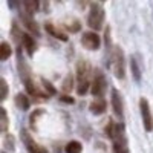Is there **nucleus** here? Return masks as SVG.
<instances>
[{
    "mask_svg": "<svg viewBox=\"0 0 153 153\" xmlns=\"http://www.w3.org/2000/svg\"><path fill=\"white\" fill-rule=\"evenodd\" d=\"M89 74H91V66L87 61H78L76 65V80H78V86H76V94L78 95H84L89 89Z\"/></svg>",
    "mask_w": 153,
    "mask_h": 153,
    "instance_id": "f257e3e1",
    "label": "nucleus"
},
{
    "mask_svg": "<svg viewBox=\"0 0 153 153\" xmlns=\"http://www.w3.org/2000/svg\"><path fill=\"white\" fill-rule=\"evenodd\" d=\"M104 22V9L98 3H92L91 5V11H89V17H87V23L92 29H100L103 26Z\"/></svg>",
    "mask_w": 153,
    "mask_h": 153,
    "instance_id": "f03ea898",
    "label": "nucleus"
},
{
    "mask_svg": "<svg viewBox=\"0 0 153 153\" xmlns=\"http://www.w3.org/2000/svg\"><path fill=\"white\" fill-rule=\"evenodd\" d=\"M106 91V80H104V75L101 71H97L95 75H94V80H92V84H91V92L94 97H98L101 98Z\"/></svg>",
    "mask_w": 153,
    "mask_h": 153,
    "instance_id": "7ed1b4c3",
    "label": "nucleus"
},
{
    "mask_svg": "<svg viewBox=\"0 0 153 153\" xmlns=\"http://www.w3.org/2000/svg\"><path fill=\"white\" fill-rule=\"evenodd\" d=\"M113 72L117 78H124V55L118 46L113 49Z\"/></svg>",
    "mask_w": 153,
    "mask_h": 153,
    "instance_id": "20e7f679",
    "label": "nucleus"
},
{
    "mask_svg": "<svg viewBox=\"0 0 153 153\" xmlns=\"http://www.w3.org/2000/svg\"><path fill=\"white\" fill-rule=\"evenodd\" d=\"M100 43H101V40H100L98 34H95V32H86L81 37V45L84 48H87V49H91V51L98 49L100 48Z\"/></svg>",
    "mask_w": 153,
    "mask_h": 153,
    "instance_id": "39448f33",
    "label": "nucleus"
},
{
    "mask_svg": "<svg viewBox=\"0 0 153 153\" xmlns=\"http://www.w3.org/2000/svg\"><path fill=\"white\" fill-rule=\"evenodd\" d=\"M139 107H141V115H143V123H144V127L146 130H152V115H150V107H149V103L146 98H141L139 101Z\"/></svg>",
    "mask_w": 153,
    "mask_h": 153,
    "instance_id": "423d86ee",
    "label": "nucleus"
},
{
    "mask_svg": "<svg viewBox=\"0 0 153 153\" xmlns=\"http://www.w3.org/2000/svg\"><path fill=\"white\" fill-rule=\"evenodd\" d=\"M22 138H23V141L26 143L29 153H48V150H46L45 147H42V146H38L37 143H34L26 132H23V133H22Z\"/></svg>",
    "mask_w": 153,
    "mask_h": 153,
    "instance_id": "0eeeda50",
    "label": "nucleus"
},
{
    "mask_svg": "<svg viewBox=\"0 0 153 153\" xmlns=\"http://www.w3.org/2000/svg\"><path fill=\"white\" fill-rule=\"evenodd\" d=\"M112 107L115 110V115L118 118H121L123 117V103H121V97H120L118 91L112 92Z\"/></svg>",
    "mask_w": 153,
    "mask_h": 153,
    "instance_id": "6e6552de",
    "label": "nucleus"
},
{
    "mask_svg": "<svg viewBox=\"0 0 153 153\" xmlns=\"http://www.w3.org/2000/svg\"><path fill=\"white\" fill-rule=\"evenodd\" d=\"M106 107H107V104H106V101H104L103 98H95V100L92 101V104H91V110H92V113H95V115L104 113V112H106Z\"/></svg>",
    "mask_w": 153,
    "mask_h": 153,
    "instance_id": "1a4fd4ad",
    "label": "nucleus"
},
{
    "mask_svg": "<svg viewBox=\"0 0 153 153\" xmlns=\"http://www.w3.org/2000/svg\"><path fill=\"white\" fill-rule=\"evenodd\" d=\"M45 29H46L51 35H54L55 38H58V40H61V42H66V40H68V35H66L65 32H61L60 29H57L52 23H46V25H45Z\"/></svg>",
    "mask_w": 153,
    "mask_h": 153,
    "instance_id": "9d476101",
    "label": "nucleus"
},
{
    "mask_svg": "<svg viewBox=\"0 0 153 153\" xmlns=\"http://www.w3.org/2000/svg\"><path fill=\"white\" fill-rule=\"evenodd\" d=\"M22 42L25 45V49L28 51V54L32 55L34 51H35V42H34V38L29 34H22Z\"/></svg>",
    "mask_w": 153,
    "mask_h": 153,
    "instance_id": "9b49d317",
    "label": "nucleus"
},
{
    "mask_svg": "<svg viewBox=\"0 0 153 153\" xmlns=\"http://www.w3.org/2000/svg\"><path fill=\"white\" fill-rule=\"evenodd\" d=\"M23 5H25V11L28 12V16L35 14L37 9H38V2L37 0H25Z\"/></svg>",
    "mask_w": 153,
    "mask_h": 153,
    "instance_id": "f8f14e48",
    "label": "nucleus"
},
{
    "mask_svg": "<svg viewBox=\"0 0 153 153\" xmlns=\"http://www.w3.org/2000/svg\"><path fill=\"white\" fill-rule=\"evenodd\" d=\"M11 54H12L11 46H9L6 42H3L2 45H0V60H2V61L8 60V58L11 57Z\"/></svg>",
    "mask_w": 153,
    "mask_h": 153,
    "instance_id": "ddd939ff",
    "label": "nucleus"
},
{
    "mask_svg": "<svg viewBox=\"0 0 153 153\" xmlns=\"http://www.w3.org/2000/svg\"><path fill=\"white\" fill-rule=\"evenodd\" d=\"M16 104L19 106V109L26 110V109L29 107V100H28V97H26V95L19 94V95L16 97Z\"/></svg>",
    "mask_w": 153,
    "mask_h": 153,
    "instance_id": "4468645a",
    "label": "nucleus"
},
{
    "mask_svg": "<svg viewBox=\"0 0 153 153\" xmlns=\"http://www.w3.org/2000/svg\"><path fill=\"white\" fill-rule=\"evenodd\" d=\"M83 147L78 141H71L68 146H66V153H81Z\"/></svg>",
    "mask_w": 153,
    "mask_h": 153,
    "instance_id": "2eb2a0df",
    "label": "nucleus"
},
{
    "mask_svg": "<svg viewBox=\"0 0 153 153\" xmlns=\"http://www.w3.org/2000/svg\"><path fill=\"white\" fill-rule=\"evenodd\" d=\"M23 23H25V26H26L29 31H32L34 34H38V26L31 20L29 16H23Z\"/></svg>",
    "mask_w": 153,
    "mask_h": 153,
    "instance_id": "dca6fc26",
    "label": "nucleus"
},
{
    "mask_svg": "<svg viewBox=\"0 0 153 153\" xmlns=\"http://www.w3.org/2000/svg\"><path fill=\"white\" fill-rule=\"evenodd\" d=\"M6 95H8V84L5 81V78H0V100H6Z\"/></svg>",
    "mask_w": 153,
    "mask_h": 153,
    "instance_id": "f3484780",
    "label": "nucleus"
},
{
    "mask_svg": "<svg viewBox=\"0 0 153 153\" xmlns=\"http://www.w3.org/2000/svg\"><path fill=\"white\" fill-rule=\"evenodd\" d=\"M130 63H132V72H133V78H135V80H139V78H141V72H139V68H138V61L135 60V57H132Z\"/></svg>",
    "mask_w": 153,
    "mask_h": 153,
    "instance_id": "a211bd4d",
    "label": "nucleus"
},
{
    "mask_svg": "<svg viewBox=\"0 0 153 153\" xmlns=\"http://www.w3.org/2000/svg\"><path fill=\"white\" fill-rule=\"evenodd\" d=\"M80 28H81V25H80L78 20H74V22H71V23L68 25V29H69L71 32H78Z\"/></svg>",
    "mask_w": 153,
    "mask_h": 153,
    "instance_id": "6ab92c4d",
    "label": "nucleus"
},
{
    "mask_svg": "<svg viewBox=\"0 0 153 153\" xmlns=\"http://www.w3.org/2000/svg\"><path fill=\"white\" fill-rule=\"evenodd\" d=\"M0 117H2V130H6L8 127V118H6V110L0 109Z\"/></svg>",
    "mask_w": 153,
    "mask_h": 153,
    "instance_id": "aec40b11",
    "label": "nucleus"
},
{
    "mask_svg": "<svg viewBox=\"0 0 153 153\" xmlns=\"http://www.w3.org/2000/svg\"><path fill=\"white\" fill-rule=\"evenodd\" d=\"M43 84H45V89H46V92L49 94V95H55V87L51 84V83H48L46 80H43Z\"/></svg>",
    "mask_w": 153,
    "mask_h": 153,
    "instance_id": "412c9836",
    "label": "nucleus"
},
{
    "mask_svg": "<svg viewBox=\"0 0 153 153\" xmlns=\"http://www.w3.org/2000/svg\"><path fill=\"white\" fill-rule=\"evenodd\" d=\"M72 76H68L66 78V81H65V86H63V89H65L66 92H69V91H72Z\"/></svg>",
    "mask_w": 153,
    "mask_h": 153,
    "instance_id": "4be33fe9",
    "label": "nucleus"
},
{
    "mask_svg": "<svg viewBox=\"0 0 153 153\" xmlns=\"http://www.w3.org/2000/svg\"><path fill=\"white\" fill-rule=\"evenodd\" d=\"M60 100H61V101H65V103H68V104H72L74 101H75L74 98H71V97H68V95H63Z\"/></svg>",
    "mask_w": 153,
    "mask_h": 153,
    "instance_id": "5701e85b",
    "label": "nucleus"
},
{
    "mask_svg": "<svg viewBox=\"0 0 153 153\" xmlns=\"http://www.w3.org/2000/svg\"><path fill=\"white\" fill-rule=\"evenodd\" d=\"M3 153H5V152H3Z\"/></svg>",
    "mask_w": 153,
    "mask_h": 153,
    "instance_id": "b1692460",
    "label": "nucleus"
}]
</instances>
